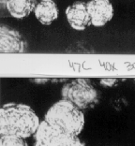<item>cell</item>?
<instances>
[{
  "label": "cell",
  "instance_id": "cell-1",
  "mask_svg": "<svg viewBox=\"0 0 135 146\" xmlns=\"http://www.w3.org/2000/svg\"><path fill=\"white\" fill-rule=\"evenodd\" d=\"M41 120L30 106L9 102L0 110V135H11L28 139L34 136Z\"/></svg>",
  "mask_w": 135,
  "mask_h": 146
},
{
  "label": "cell",
  "instance_id": "cell-2",
  "mask_svg": "<svg viewBox=\"0 0 135 146\" xmlns=\"http://www.w3.org/2000/svg\"><path fill=\"white\" fill-rule=\"evenodd\" d=\"M44 120L68 134L79 136L84 127V111L72 102L61 98L54 103L44 115Z\"/></svg>",
  "mask_w": 135,
  "mask_h": 146
},
{
  "label": "cell",
  "instance_id": "cell-3",
  "mask_svg": "<svg viewBox=\"0 0 135 146\" xmlns=\"http://www.w3.org/2000/svg\"><path fill=\"white\" fill-rule=\"evenodd\" d=\"M61 98L72 102L81 110L93 108L98 102L100 94L86 79L79 78L66 82L61 88Z\"/></svg>",
  "mask_w": 135,
  "mask_h": 146
},
{
  "label": "cell",
  "instance_id": "cell-4",
  "mask_svg": "<svg viewBox=\"0 0 135 146\" xmlns=\"http://www.w3.org/2000/svg\"><path fill=\"white\" fill-rule=\"evenodd\" d=\"M34 146H84L79 136L68 134L44 119L34 135Z\"/></svg>",
  "mask_w": 135,
  "mask_h": 146
},
{
  "label": "cell",
  "instance_id": "cell-5",
  "mask_svg": "<svg viewBox=\"0 0 135 146\" xmlns=\"http://www.w3.org/2000/svg\"><path fill=\"white\" fill-rule=\"evenodd\" d=\"M66 19L70 26L76 31H84L91 25V16L87 2L76 1L65 11Z\"/></svg>",
  "mask_w": 135,
  "mask_h": 146
},
{
  "label": "cell",
  "instance_id": "cell-6",
  "mask_svg": "<svg viewBox=\"0 0 135 146\" xmlns=\"http://www.w3.org/2000/svg\"><path fill=\"white\" fill-rule=\"evenodd\" d=\"M26 50V42L21 33L6 25L0 28V52L2 54H22Z\"/></svg>",
  "mask_w": 135,
  "mask_h": 146
},
{
  "label": "cell",
  "instance_id": "cell-7",
  "mask_svg": "<svg viewBox=\"0 0 135 146\" xmlns=\"http://www.w3.org/2000/svg\"><path fill=\"white\" fill-rule=\"evenodd\" d=\"M87 7L95 27H102L114 18V9L110 0H89Z\"/></svg>",
  "mask_w": 135,
  "mask_h": 146
},
{
  "label": "cell",
  "instance_id": "cell-8",
  "mask_svg": "<svg viewBox=\"0 0 135 146\" xmlns=\"http://www.w3.org/2000/svg\"><path fill=\"white\" fill-rule=\"evenodd\" d=\"M34 15L39 23L43 25H50L58 18L59 9L55 0L39 1L36 5Z\"/></svg>",
  "mask_w": 135,
  "mask_h": 146
},
{
  "label": "cell",
  "instance_id": "cell-9",
  "mask_svg": "<svg viewBox=\"0 0 135 146\" xmlns=\"http://www.w3.org/2000/svg\"><path fill=\"white\" fill-rule=\"evenodd\" d=\"M4 5L11 17L21 20L34 12L37 3L35 0H6Z\"/></svg>",
  "mask_w": 135,
  "mask_h": 146
},
{
  "label": "cell",
  "instance_id": "cell-10",
  "mask_svg": "<svg viewBox=\"0 0 135 146\" xmlns=\"http://www.w3.org/2000/svg\"><path fill=\"white\" fill-rule=\"evenodd\" d=\"M0 146H28L26 139L11 135H1Z\"/></svg>",
  "mask_w": 135,
  "mask_h": 146
},
{
  "label": "cell",
  "instance_id": "cell-11",
  "mask_svg": "<svg viewBox=\"0 0 135 146\" xmlns=\"http://www.w3.org/2000/svg\"><path fill=\"white\" fill-rule=\"evenodd\" d=\"M39 1H48V0H39Z\"/></svg>",
  "mask_w": 135,
  "mask_h": 146
}]
</instances>
